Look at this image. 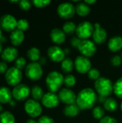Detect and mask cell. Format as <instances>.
<instances>
[{"label": "cell", "instance_id": "19", "mask_svg": "<svg viewBox=\"0 0 122 123\" xmlns=\"http://www.w3.org/2000/svg\"><path fill=\"white\" fill-rule=\"evenodd\" d=\"M24 39V32L18 29H15L14 31L12 32L10 35V40L13 45L19 46L20 45Z\"/></svg>", "mask_w": 122, "mask_h": 123}, {"label": "cell", "instance_id": "13", "mask_svg": "<svg viewBox=\"0 0 122 123\" xmlns=\"http://www.w3.org/2000/svg\"><path fill=\"white\" fill-rule=\"evenodd\" d=\"M59 99L65 104L72 105L76 102L77 96L75 92L69 88H63L62 89L58 94Z\"/></svg>", "mask_w": 122, "mask_h": 123}, {"label": "cell", "instance_id": "30", "mask_svg": "<svg viewBox=\"0 0 122 123\" xmlns=\"http://www.w3.org/2000/svg\"><path fill=\"white\" fill-rule=\"evenodd\" d=\"M92 115L96 119H102L105 115L104 109L101 106L95 107L92 110Z\"/></svg>", "mask_w": 122, "mask_h": 123}, {"label": "cell", "instance_id": "41", "mask_svg": "<svg viewBox=\"0 0 122 123\" xmlns=\"http://www.w3.org/2000/svg\"><path fill=\"white\" fill-rule=\"evenodd\" d=\"M83 40H81V38H79L78 37H73L71 40H70V43L71 45L73 46V47H76V48H78V46L80 45L81 41Z\"/></svg>", "mask_w": 122, "mask_h": 123}, {"label": "cell", "instance_id": "51", "mask_svg": "<svg viewBox=\"0 0 122 123\" xmlns=\"http://www.w3.org/2000/svg\"></svg>", "mask_w": 122, "mask_h": 123}, {"label": "cell", "instance_id": "10", "mask_svg": "<svg viewBox=\"0 0 122 123\" xmlns=\"http://www.w3.org/2000/svg\"><path fill=\"white\" fill-rule=\"evenodd\" d=\"M76 69L81 74H86L91 68V63L88 57L78 55L74 62Z\"/></svg>", "mask_w": 122, "mask_h": 123}, {"label": "cell", "instance_id": "25", "mask_svg": "<svg viewBox=\"0 0 122 123\" xmlns=\"http://www.w3.org/2000/svg\"><path fill=\"white\" fill-rule=\"evenodd\" d=\"M104 107L105 110H106L107 111L114 112L115 110H116L118 107V104H117V102L114 98L109 97V98H107L106 100L104 102Z\"/></svg>", "mask_w": 122, "mask_h": 123}, {"label": "cell", "instance_id": "39", "mask_svg": "<svg viewBox=\"0 0 122 123\" xmlns=\"http://www.w3.org/2000/svg\"><path fill=\"white\" fill-rule=\"evenodd\" d=\"M37 123H55V122L52 117L47 115H44L39 118V120H37Z\"/></svg>", "mask_w": 122, "mask_h": 123}, {"label": "cell", "instance_id": "44", "mask_svg": "<svg viewBox=\"0 0 122 123\" xmlns=\"http://www.w3.org/2000/svg\"><path fill=\"white\" fill-rule=\"evenodd\" d=\"M25 123H37V122L36 120H35L29 119V120H28Z\"/></svg>", "mask_w": 122, "mask_h": 123}, {"label": "cell", "instance_id": "17", "mask_svg": "<svg viewBox=\"0 0 122 123\" xmlns=\"http://www.w3.org/2000/svg\"><path fill=\"white\" fill-rule=\"evenodd\" d=\"M50 38L53 43L56 44H61L65 42L66 35L63 30L60 28H54L50 32Z\"/></svg>", "mask_w": 122, "mask_h": 123}, {"label": "cell", "instance_id": "23", "mask_svg": "<svg viewBox=\"0 0 122 123\" xmlns=\"http://www.w3.org/2000/svg\"><path fill=\"white\" fill-rule=\"evenodd\" d=\"M76 12L80 16H86L91 12V7L85 2H79L76 5Z\"/></svg>", "mask_w": 122, "mask_h": 123}, {"label": "cell", "instance_id": "15", "mask_svg": "<svg viewBox=\"0 0 122 123\" xmlns=\"http://www.w3.org/2000/svg\"><path fill=\"white\" fill-rule=\"evenodd\" d=\"M42 104L47 108L56 107L60 103L59 97L53 92H47L44 94L41 99Z\"/></svg>", "mask_w": 122, "mask_h": 123}, {"label": "cell", "instance_id": "47", "mask_svg": "<svg viewBox=\"0 0 122 123\" xmlns=\"http://www.w3.org/2000/svg\"><path fill=\"white\" fill-rule=\"evenodd\" d=\"M2 51H3V47H2V44L0 43V53H2Z\"/></svg>", "mask_w": 122, "mask_h": 123}, {"label": "cell", "instance_id": "45", "mask_svg": "<svg viewBox=\"0 0 122 123\" xmlns=\"http://www.w3.org/2000/svg\"><path fill=\"white\" fill-rule=\"evenodd\" d=\"M45 58L43 57V58H42L40 59V63H39L41 65V64H45Z\"/></svg>", "mask_w": 122, "mask_h": 123}, {"label": "cell", "instance_id": "22", "mask_svg": "<svg viewBox=\"0 0 122 123\" xmlns=\"http://www.w3.org/2000/svg\"><path fill=\"white\" fill-rule=\"evenodd\" d=\"M12 92L9 88L1 86L0 87V104H6L11 101Z\"/></svg>", "mask_w": 122, "mask_h": 123}, {"label": "cell", "instance_id": "29", "mask_svg": "<svg viewBox=\"0 0 122 123\" xmlns=\"http://www.w3.org/2000/svg\"><path fill=\"white\" fill-rule=\"evenodd\" d=\"M77 26L72 21H68L63 25V30L65 34H73L76 30Z\"/></svg>", "mask_w": 122, "mask_h": 123}, {"label": "cell", "instance_id": "6", "mask_svg": "<svg viewBox=\"0 0 122 123\" xmlns=\"http://www.w3.org/2000/svg\"><path fill=\"white\" fill-rule=\"evenodd\" d=\"M22 79V75L21 71L15 67L9 68L5 74V79L6 83L12 86H16L19 84Z\"/></svg>", "mask_w": 122, "mask_h": 123}, {"label": "cell", "instance_id": "28", "mask_svg": "<svg viewBox=\"0 0 122 123\" xmlns=\"http://www.w3.org/2000/svg\"><path fill=\"white\" fill-rule=\"evenodd\" d=\"M0 123H15V118L11 112L6 111L0 115Z\"/></svg>", "mask_w": 122, "mask_h": 123}, {"label": "cell", "instance_id": "18", "mask_svg": "<svg viewBox=\"0 0 122 123\" xmlns=\"http://www.w3.org/2000/svg\"><path fill=\"white\" fill-rule=\"evenodd\" d=\"M92 35L93 39L96 43L101 44L105 42L107 38V32L104 28L100 27L98 28H94V31Z\"/></svg>", "mask_w": 122, "mask_h": 123}, {"label": "cell", "instance_id": "37", "mask_svg": "<svg viewBox=\"0 0 122 123\" xmlns=\"http://www.w3.org/2000/svg\"><path fill=\"white\" fill-rule=\"evenodd\" d=\"M19 7L23 10H28L31 7V2L28 0H22L19 1Z\"/></svg>", "mask_w": 122, "mask_h": 123}, {"label": "cell", "instance_id": "31", "mask_svg": "<svg viewBox=\"0 0 122 123\" xmlns=\"http://www.w3.org/2000/svg\"><path fill=\"white\" fill-rule=\"evenodd\" d=\"M114 92L118 97L122 99V77L119 78L114 84Z\"/></svg>", "mask_w": 122, "mask_h": 123}, {"label": "cell", "instance_id": "16", "mask_svg": "<svg viewBox=\"0 0 122 123\" xmlns=\"http://www.w3.org/2000/svg\"><path fill=\"white\" fill-rule=\"evenodd\" d=\"M18 50L14 47H8L1 53V58L6 62H12L17 58Z\"/></svg>", "mask_w": 122, "mask_h": 123}, {"label": "cell", "instance_id": "34", "mask_svg": "<svg viewBox=\"0 0 122 123\" xmlns=\"http://www.w3.org/2000/svg\"><path fill=\"white\" fill-rule=\"evenodd\" d=\"M26 63H27V61H26L25 58H23V57H19V58H17L15 60L14 67L18 68V69H19L21 71L22 69H23L25 67Z\"/></svg>", "mask_w": 122, "mask_h": 123}, {"label": "cell", "instance_id": "26", "mask_svg": "<svg viewBox=\"0 0 122 123\" xmlns=\"http://www.w3.org/2000/svg\"><path fill=\"white\" fill-rule=\"evenodd\" d=\"M27 55L29 59L32 61L33 62H36L40 58V51L37 48L35 47H32L29 49L27 53Z\"/></svg>", "mask_w": 122, "mask_h": 123}, {"label": "cell", "instance_id": "2", "mask_svg": "<svg viewBox=\"0 0 122 123\" xmlns=\"http://www.w3.org/2000/svg\"><path fill=\"white\" fill-rule=\"evenodd\" d=\"M64 84V77L57 71H51L46 77V84L50 92H58Z\"/></svg>", "mask_w": 122, "mask_h": 123}, {"label": "cell", "instance_id": "50", "mask_svg": "<svg viewBox=\"0 0 122 123\" xmlns=\"http://www.w3.org/2000/svg\"><path fill=\"white\" fill-rule=\"evenodd\" d=\"M121 110H122V104H121Z\"/></svg>", "mask_w": 122, "mask_h": 123}, {"label": "cell", "instance_id": "49", "mask_svg": "<svg viewBox=\"0 0 122 123\" xmlns=\"http://www.w3.org/2000/svg\"><path fill=\"white\" fill-rule=\"evenodd\" d=\"M2 110H3V107H2V106L1 105V104H0V112H1Z\"/></svg>", "mask_w": 122, "mask_h": 123}, {"label": "cell", "instance_id": "32", "mask_svg": "<svg viewBox=\"0 0 122 123\" xmlns=\"http://www.w3.org/2000/svg\"><path fill=\"white\" fill-rule=\"evenodd\" d=\"M76 83V79L73 75L68 74L64 78V84L68 87H73Z\"/></svg>", "mask_w": 122, "mask_h": 123}, {"label": "cell", "instance_id": "8", "mask_svg": "<svg viewBox=\"0 0 122 123\" xmlns=\"http://www.w3.org/2000/svg\"><path fill=\"white\" fill-rule=\"evenodd\" d=\"M24 110L32 117H37L42 113V109L40 104L35 99H28L24 104Z\"/></svg>", "mask_w": 122, "mask_h": 123}, {"label": "cell", "instance_id": "20", "mask_svg": "<svg viewBox=\"0 0 122 123\" xmlns=\"http://www.w3.org/2000/svg\"><path fill=\"white\" fill-rule=\"evenodd\" d=\"M109 49L113 52H116L122 48V37L116 35L110 38L108 42Z\"/></svg>", "mask_w": 122, "mask_h": 123}, {"label": "cell", "instance_id": "9", "mask_svg": "<svg viewBox=\"0 0 122 123\" xmlns=\"http://www.w3.org/2000/svg\"><path fill=\"white\" fill-rule=\"evenodd\" d=\"M58 15L63 19L71 18L76 13V6L70 2H63L57 9Z\"/></svg>", "mask_w": 122, "mask_h": 123}, {"label": "cell", "instance_id": "36", "mask_svg": "<svg viewBox=\"0 0 122 123\" xmlns=\"http://www.w3.org/2000/svg\"><path fill=\"white\" fill-rule=\"evenodd\" d=\"M50 0H34L32 1L33 4L39 8L41 7H45L46 6H47L50 3Z\"/></svg>", "mask_w": 122, "mask_h": 123}, {"label": "cell", "instance_id": "27", "mask_svg": "<svg viewBox=\"0 0 122 123\" xmlns=\"http://www.w3.org/2000/svg\"><path fill=\"white\" fill-rule=\"evenodd\" d=\"M31 94L33 97V99L37 101L42 99L45 94L43 93V90L41 87L37 85H35L31 89Z\"/></svg>", "mask_w": 122, "mask_h": 123}, {"label": "cell", "instance_id": "7", "mask_svg": "<svg viewBox=\"0 0 122 123\" xmlns=\"http://www.w3.org/2000/svg\"><path fill=\"white\" fill-rule=\"evenodd\" d=\"M78 49L81 53V55L86 57H91L93 55L97 50V48L95 43L87 39L83 40L81 41Z\"/></svg>", "mask_w": 122, "mask_h": 123}, {"label": "cell", "instance_id": "40", "mask_svg": "<svg viewBox=\"0 0 122 123\" xmlns=\"http://www.w3.org/2000/svg\"><path fill=\"white\" fill-rule=\"evenodd\" d=\"M99 123H118L117 120L110 116H104L102 119L100 120Z\"/></svg>", "mask_w": 122, "mask_h": 123}, {"label": "cell", "instance_id": "24", "mask_svg": "<svg viewBox=\"0 0 122 123\" xmlns=\"http://www.w3.org/2000/svg\"><path fill=\"white\" fill-rule=\"evenodd\" d=\"M74 63L70 58H65L61 62V68L65 73H70L73 71Z\"/></svg>", "mask_w": 122, "mask_h": 123}, {"label": "cell", "instance_id": "12", "mask_svg": "<svg viewBox=\"0 0 122 123\" xmlns=\"http://www.w3.org/2000/svg\"><path fill=\"white\" fill-rule=\"evenodd\" d=\"M30 89L28 86L24 84H19L13 89L12 96L18 101H23L28 97Z\"/></svg>", "mask_w": 122, "mask_h": 123}, {"label": "cell", "instance_id": "11", "mask_svg": "<svg viewBox=\"0 0 122 123\" xmlns=\"http://www.w3.org/2000/svg\"><path fill=\"white\" fill-rule=\"evenodd\" d=\"M17 21L11 14H4L0 19V27L6 32H12L17 27Z\"/></svg>", "mask_w": 122, "mask_h": 123}, {"label": "cell", "instance_id": "3", "mask_svg": "<svg viewBox=\"0 0 122 123\" xmlns=\"http://www.w3.org/2000/svg\"><path fill=\"white\" fill-rule=\"evenodd\" d=\"M94 86L100 97H107L114 92V84L112 81L106 77H99L96 80Z\"/></svg>", "mask_w": 122, "mask_h": 123}, {"label": "cell", "instance_id": "14", "mask_svg": "<svg viewBox=\"0 0 122 123\" xmlns=\"http://www.w3.org/2000/svg\"><path fill=\"white\" fill-rule=\"evenodd\" d=\"M65 50L58 45L50 46L47 50V55L50 59L54 62H60L65 58Z\"/></svg>", "mask_w": 122, "mask_h": 123}, {"label": "cell", "instance_id": "5", "mask_svg": "<svg viewBox=\"0 0 122 123\" xmlns=\"http://www.w3.org/2000/svg\"><path fill=\"white\" fill-rule=\"evenodd\" d=\"M94 31L93 25L88 21H83L78 24L76 27V35L77 37L81 40H86L93 35Z\"/></svg>", "mask_w": 122, "mask_h": 123}, {"label": "cell", "instance_id": "48", "mask_svg": "<svg viewBox=\"0 0 122 123\" xmlns=\"http://www.w3.org/2000/svg\"><path fill=\"white\" fill-rule=\"evenodd\" d=\"M1 35H2V31H1V27H0V38L2 37Z\"/></svg>", "mask_w": 122, "mask_h": 123}, {"label": "cell", "instance_id": "35", "mask_svg": "<svg viewBox=\"0 0 122 123\" xmlns=\"http://www.w3.org/2000/svg\"><path fill=\"white\" fill-rule=\"evenodd\" d=\"M88 76L92 80H97L100 77V72L96 68H91L88 72Z\"/></svg>", "mask_w": 122, "mask_h": 123}, {"label": "cell", "instance_id": "46", "mask_svg": "<svg viewBox=\"0 0 122 123\" xmlns=\"http://www.w3.org/2000/svg\"><path fill=\"white\" fill-rule=\"evenodd\" d=\"M5 42H6V38H5V37H1L0 38V43L2 44V43H5Z\"/></svg>", "mask_w": 122, "mask_h": 123}, {"label": "cell", "instance_id": "43", "mask_svg": "<svg viewBox=\"0 0 122 123\" xmlns=\"http://www.w3.org/2000/svg\"><path fill=\"white\" fill-rule=\"evenodd\" d=\"M96 1V0H86L85 1V3H86L87 4H91L95 3Z\"/></svg>", "mask_w": 122, "mask_h": 123}, {"label": "cell", "instance_id": "38", "mask_svg": "<svg viewBox=\"0 0 122 123\" xmlns=\"http://www.w3.org/2000/svg\"><path fill=\"white\" fill-rule=\"evenodd\" d=\"M122 62V58L120 55H114L111 59V63L113 66H118L119 65H121Z\"/></svg>", "mask_w": 122, "mask_h": 123}, {"label": "cell", "instance_id": "1", "mask_svg": "<svg viewBox=\"0 0 122 123\" xmlns=\"http://www.w3.org/2000/svg\"><path fill=\"white\" fill-rule=\"evenodd\" d=\"M97 99V94L93 89L91 88H85L78 94L76 104L81 110H88L94 106Z\"/></svg>", "mask_w": 122, "mask_h": 123}, {"label": "cell", "instance_id": "4", "mask_svg": "<svg viewBox=\"0 0 122 123\" xmlns=\"http://www.w3.org/2000/svg\"><path fill=\"white\" fill-rule=\"evenodd\" d=\"M43 74L41 65L37 62L29 63L25 68V74L27 77L32 81L40 79Z\"/></svg>", "mask_w": 122, "mask_h": 123}, {"label": "cell", "instance_id": "21", "mask_svg": "<svg viewBox=\"0 0 122 123\" xmlns=\"http://www.w3.org/2000/svg\"><path fill=\"white\" fill-rule=\"evenodd\" d=\"M81 111L80 107L78 106L76 103L72 105H68L65 107L63 110V112L67 117H76L77 116Z\"/></svg>", "mask_w": 122, "mask_h": 123}, {"label": "cell", "instance_id": "33", "mask_svg": "<svg viewBox=\"0 0 122 123\" xmlns=\"http://www.w3.org/2000/svg\"><path fill=\"white\" fill-rule=\"evenodd\" d=\"M17 28L22 32L27 30L29 28V22L25 19H21L17 21Z\"/></svg>", "mask_w": 122, "mask_h": 123}, {"label": "cell", "instance_id": "42", "mask_svg": "<svg viewBox=\"0 0 122 123\" xmlns=\"http://www.w3.org/2000/svg\"><path fill=\"white\" fill-rule=\"evenodd\" d=\"M7 65L5 62H0V74H6L7 71Z\"/></svg>", "mask_w": 122, "mask_h": 123}]
</instances>
